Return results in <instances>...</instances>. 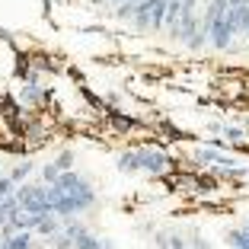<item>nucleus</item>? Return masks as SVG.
I'll return each mask as SVG.
<instances>
[{"label":"nucleus","instance_id":"11","mask_svg":"<svg viewBox=\"0 0 249 249\" xmlns=\"http://www.w3.org/2000/svg\"><path fill=\"white\" fill-rule=\"evenodd\" d=\"M243 227H246V230H249V217H246V220H243Z\"/></svg>","mask_w":249,"mask_h":249},{"label":"nucleus","instance_id":"2","mask_svg":"<svg viewBox=\"0 0 249 249\" xmlns=\"http://www.w3.org/2000/svg\"><path fill=\"white\" fill-rule=\"evenodd\" d=\"M134 157H138V173L163 176V173L173 169V157H169L166 150H157V147H138Z\"/></svg>","mask_w":249,"mask_h":249},{"label":"nucleus","instance_id":"9","mask_svg":"<svg viewBox=\"0 0 249 249\" xmlns=\"http://www.w3.org/2000/svg\"><path fill=\"white\" fill-rule=\"evenodd\" d=\"M189 249H211V243L198 233V230H192V233H189Z\"/></svg>","mask_w":249,"mask_h":249},{"label":"nucleus","instance_id":"10","mask_svg":"<svg viewBox=\"0 0 249 249\" xmlns=\"http://www.w3.org/2000/svg\"><path fill=\"white\" fill-rule=\"evenodd\" d=\"M103 249H118V246H115L112 240H103Z\"/></svg>","mask_w":249,"mask_h":249},{"label":"nucleus","instance_id":"5","mask_svg":"<svg viewBox=\"0 0 249 249\" xmlns=\"http://www.w3.org/2000/svg\"><path fill=\"white\" fill-rule=\"evenodd\" d=\"M73 249H103V236L87 227V230H80V233L73 236Z\"/></svg>","mask_w":249,"mask_h":249},{"label":"nucleus","instance_id":"4","mask_svg":"<svg viewBox=\"0 0 249 249\" xmlns=\"http://www.w3.org/2000/svg\"><path fill=\"white\" fill-rule=\"evenodd\" d=\"M224 243H227L230 249H249V230L243 227H227L224 230Z\"/></svg>","mask_w":249,"mask_h":249},{"label":"nucleus","instance_id":"6","mask_svg":"<svg viewBox=\"0 0 249 249\" xmlns=\"http://www.w3.org/2000/svg\"><path fill=\"white\" fill-rule=\"evenodd\" d=\"M115 166L122 169L124 176H138V157H134V150H122L115 157Z\"/></svg>","mask_w":249,"mask_h":249},{"label":"nucleus","instance_id":"1","mask_svg":"<svg viewBox=\"0 0 249 249\" xmlns=\"http://www.w3.org/2000/svg\"><path fill=\"white\" fill-rule=\"evenodd\" d=\"M16 201H19V211H26V214H36V217L52 214L48 185H42V182H22L19 189H16Z\"/></svg>","mask_w":249,"mask_h":249},{"label":"nucleus","instance_id":"12","mask_svg":"<svg viewBox=\"0 0 249 249\" xmlns=\"http://www.w3.org/2000/svg\"><path fill=\"white\" fill-rule=\"evenodd\" d=\"M201 3H205V7H208V3H211V0H201Z\"/></svg>","mask_w":249,"mask_h":249},{"label":"nucleus","instance_id":"8","mask_svg":"<svg viewBox=\"0 0 249 249\" xmlns=\"http://www.w3.org/2000/svg\"><path fill=\"white\" fill-rule=\"evenodd\" d=\"M52 163H54V166H58V173H67V169L73 166V150H61V154L54 157Z\"/></svg>","mask_w":249,"mask_h":249},{"label":"nucleus","instance_id":"7","mask_svg":"<svg viewBox=\"0 0 249 249\" xmlns=\"http://www.w3.org/2000/svg\"><path fill=\"white\" fill-rule=\"evenodd\" d=\"M29 173H32V163H29V160H22V163H16V166L10 169V179H13L16 185H22V182H26V176H29Z\"/></svg>","mask_w":249,"mask_h":249},{"label":"nucleus","instance_id":"3","mask_svg":"<svg viewBox=\"0 0 249 249\" xmlns=\"http://www.w3.org/2000/svg\"><path fill=\"white\" fill-rule=\"evenodd\" d=\"M201 29L208 32V45H211L214 52H230V45H233L236 32L230 29L227 19H214V22H205V19H201Z\"/></svg>","mask_w":249,"mask_h":249}]
</instances>
